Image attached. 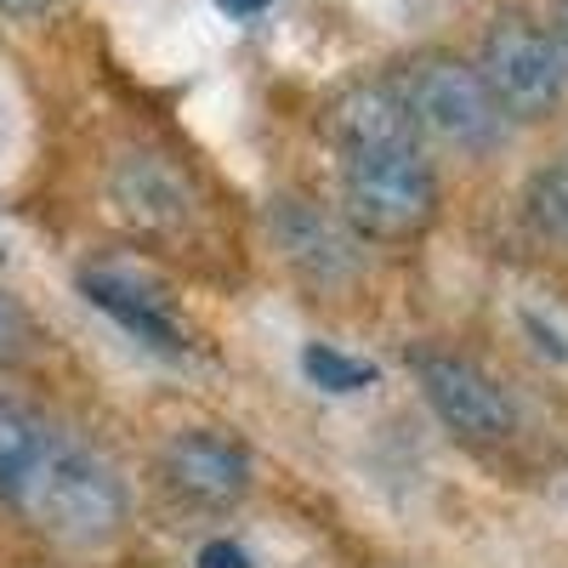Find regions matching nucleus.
Masks as SVG:
<instances>
[{
    "instance_id": "obj_11",
    "label": "nucleus",
    "mask_w": 568,
    "mask_h": 568,
    "mask_svg": "<svg viewBox=\"0 0 568 568\" xmlns=\"http://www.w3.org/2000/svg\"><path fill=\"white\" fill-rule=\"evenodd\" d=\"M302 369H307V382H313V387L336 393V398L364 393V387L375 382V369H369V364H358V358H347V353H336V347H324V342H307V347H302Z\"/></svg>"
},
{
    "instance_id": "obj_9",
    "label": "nucleus",
    "mask_w": 568,
    "mask_h": 568,
    "mask_svg": "<svg viewBox=\"0 0 568 568\" xmlns=\"http://www.w3.org/2000/svg\"><path fill=\"white\" fill-rule=\"evenodd\" d=\"M80 291H85L91 307H103V313L125 329V336L142 342L149 353H160V358H182V353H187L182 324L171 318L165 296H154L149 284H136V278H125V273H109V267H91V273H80Z\"/></svg>"
},
{
    "instance_id": "obj_13",
    "label": "nucleus",
    "mask_w": 568,
    "mask_h": 568,
    "mask_svg": "<svg viewBox=\"0 0 568 568\" xmlns=\"http://www.w3.org/2000/svg\"><path fill=\"white\" fill-rule=\"evenodd\" d=\"M194 568H251V557H245V546H233V540H205Z\"/></svg>"
},
{
    "instance_id": "obj_10",
    "label": "nucleus",
    "mask_w": 568,
    "mask_h": 568,
    "mask_svg": "<svg viewBox=\"0 0 568 568\" xmlns=\"http://www.w3.org/2000/svg\"><path fill=\"white\" fill-rule=\"evenodd\" d=\"M524 222L568 251V165H540L524 182Z\"/></svg>"
},
{
    "instance_id": "obj_15",
    "label": "nucleus",
    "mask_w": 568,
    "mask_h": 568,
    "mask_svg": "<svg viewBox=\"0 0 568 568\" xmlns=\"http://www.w3.org/2000/svg\"><path fill=\"white\" fill-rule=\"evenodd\" d=\"M216 7L227 12V18H256V12H267L273 0H216Z\"/></svg>"
},
{
    "instance_id": "obj_6",
    "label": "nucleus",
    "mask_w": 568,
    "mask_h": 568,
    "mask_svg": "<svg viewBox=\"0 0 568 568\" xmlns=\"http://www.w3.org/2000/svg\"><path fill=\"white\" fill-rule=\"evenodd\" d=\"M160 478L176 500L205 506V511H227L240 506L256 484L251 449L222 433V426H187V433H171L160 449Z\"/></svg>"
},
{
    "instance_id": "obj_5",
    "label": "nucleus",
    "mask_w": 568,
    "mask_h": 568,
    "mask_svg": "<svg viewBox=\"0 0 568 568\" xmlns=\"http://www.w3.org/2000/svg\"><path fill=\"white\" fill-rule=\"evenodd\" d=\"M415 387L455 438L466 444H506L517 433V404L484 364L460 353H415Z\"/></svg>"
},
{
    "instance_id": "obj_14",
    "label": "nucleus",
    "mask_w": 568,
    "mask_h": 568,
    "mask_svg": "<svg viewBox=\"0 0 568 568\" xmlns=\"http://www.w3.org/2000/svg\"><path fill=\"white\" fill-rule=\"evenodd\" d=\"M546 34H551V45H557V63H562V74H568V0H557V7H551Z\"/></svg>"
},
{
    "instance_id": "obj_4",
    "label": "nucleus",
    "mask_w": 568,
    "mask_h": 568,
    "mask_svg": "<svg viewBox=\"0 0 568 568\" xmlns=\"http://www.w3.org/2000/svg\"><path fill=\"white\" fill-rule=\"evenodd\" d=\"M471 69L484 74V85L495 91L506 120H540L568 98V74L557 63L551 34L535 18H517V12H506L484 29V45H478V63Z\"/></svg>"
},
{
    "instance_id": "obj_16",
    "label": "nucleus",
    "mask_w": 568,
    "mask_h": 568,
    "mask_svg": "<svg viewBox=\"0 0 568 568\" xmlns=\"http://www.w3.org/2000/svg\"><path fill=\"white\" fill-rule=\"evenodd\" d=\"M45 7H52V0H0V12H12V18H34Z\"/></svg>"
},
{
    "instance_id": "obj_8",
    "label": "nucleus",
    "mask_w": 568,
    "mask_h": 568,
    "mask_svg": "<svg viewBox=\"0 0 568 568\" xmlns=\"http://www.w3.org/2000/svg\"><path fill=\"white\" fill-rule=\"evenodd\" d=\"M109 194H114L125 222L154 227V233H171V227H182L187 216H194V187H187V176L165 154H149V149L114 160Z\"/></svg>"
},
{
    "instance_id": "obj_3",
    "label": "nucleus",
    "mask_w": 568,
    "mask_h": 568,
    "mask_svg": "<svg viewBox=\"0 0 568 568\" xmlns=\"http://www.w3.org/2000/svg\"><path fill=\"white\" fill-rule=\"evenodd\" d=\"M398 103L415 125V136L444 142L455 154H489L506 136V109L495 103V91L484 74L460 58H415L398 74Z\"/></svg>"
},
{
    "instance_id": "obj_1",
    "label": "nucleus",
    "mask_w": 568,
    "mask_h": 568,
    "mask_svg": "<svg viewBox=\"0 0 568 568\" xmlns=\"http://www.w3.org/2000/svg\"><path fill=\"white\" fill-rule=\"evenodd\" d=\"M0 500L40 535L69 546H103L125 524L120 471L52 420L0 398Z\"/></svg>"
},
{
    "instance_id": "obj_12",
    "label": "nucleus",
    "mask_w": 568,
    "mask_h": 568,
    "mask_svg": "<svg viewBox=\"0 0 568 568\" xmlns=\"http://www.w3.org/2000/svg\"><path fill=\"white\" fill-rule=\"evenodd\" d=\"M29 342H34V329H29L23 307L0 291V364H18V358L29 353Z\"/></svg>"
},
{
    "instance_id": "obj_2",
    "label": "nucleus",
    "mask_w": 568,
    "mask_h": 568,
    "mask_svg": "<svg viewBox=\"0 0 568 568\" xmlns=\"http://www.w3.org/2000/svg\"><path fill=\"white\" fill-rule=\"evenodd\" d=\"M342 142V205L369 240H420L438 222V171L393 85H358L336 109Z\"/></svg>"
},
{
    "instance_id": "obj_7",
    "label": "nucleus",
    "mask_w": 568,
    "mask_h": 568,
    "mask_svg": "<svg viewBox=\"0 0 568 568\" xmlns=\"http://www.w3.org/2000/svg\"><path fill=\"white\" fill-rule=\"evenodd\" d=\"M267 227H273V245H278L284 267L307 284H318V291H342V284H353L358 267H364L358 227L318 211L313 200H296V194L273 200Z\"/></svg>"
}]
</instances>
